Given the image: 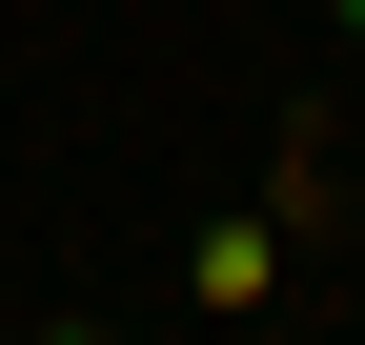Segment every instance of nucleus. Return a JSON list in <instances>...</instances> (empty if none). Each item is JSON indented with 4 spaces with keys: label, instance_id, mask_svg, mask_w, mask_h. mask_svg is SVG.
Instances as JSON below:
<instances>
[{
    "label": "nucleus",
    "instance_id": "1",
    "mask_svg": "<svg viewBox=\"0 0 365 345\" xmlns=\"http://www.w3.org/2000/svg\"><path fill=\"white\" fill-rule=\"evenodd\" d=\"M182 305H223V325H244V305H284V224H264V203H223V224L182 244Z\"/></svg>",
    "mask_w": 365,
    "mask_h": 345
},
{
    "label": "nucleus",
    "instance_id": "2",
    "mask_svg": "<svg viewBox=\"0 0 365 345\" xmlns=\"http://www.w3.org/2000/svg\"><path fill=\"white\" fill-rule=\"evenodd\" d=\"M325 21H345V41H365V0H325Z\"/></svg>",
    "mask_w": 365,
    "mask_h": 345
}]
</instances>
